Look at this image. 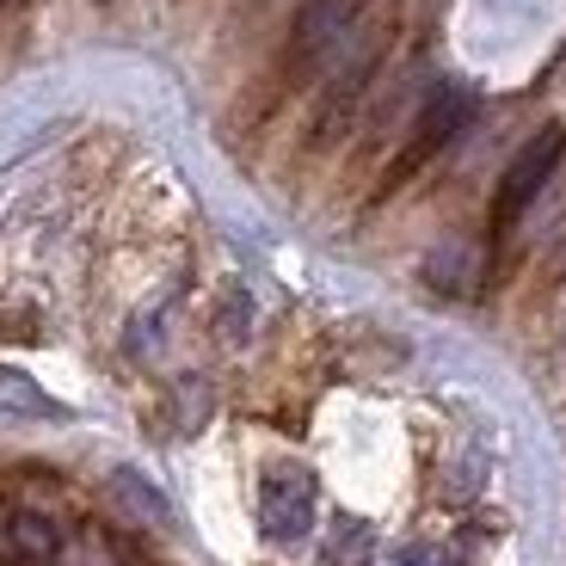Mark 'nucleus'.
Returning <instances> with one entry per match:
<instances>
[{"instance_id":"nucleus-1","label":"nucleus","mask_w":566,"mask_h":566,"mask_svg":"<svg viewBox=\"0 0 566 566\" xmlns=\"http://www.w3.org/2000/svg\"><path fill=\"white\" fill-rule=\"evenodd\" d=\"M474 124V99H468L462 86H450V81H438V93H431V99H424V112H419V136L407 142V148H400V160L395 167L382 172V191H400V185L412 179V172L424 167V160L431 155H443V148H450L455 136H462V129Z\"/></svg>"},{"instance_id":"nucleus-2","label":"nucleus","mask_w":566,"mask_h":566,"mask_svg":"<svg viewBox=\"0 0 566 566\" xmlns=\"http://www.w3.org/2000/svg\"><path fill=\"white\" fill-rule=\"evenodd\" d=\"M314 530V474L308 468H265V481H259V536L290 548Z\"/></svg>"},{"instance_id":"nucleus-3","label":"nucleus","mask_w":566,"mask_h":566,"mask_svg":"<svg viewBox=\"0 0 566 566\" xmlns=\"http://www.w3.org/2000/svg\"><path fill=\"white\" fill-rule=\"evenodd\" d=\"M345 25H352V0H302L290 50H283V86H302L314 69H326L345 43Z\"/></svg>"},{"instance_id":"nucleus-4","label":"nucleus","mask_w":566,"mask_h":566,"mask_svg":"<svg viewBox=\"0 0 566 566\" xmlns=\"http://www.w3.org/2000/svg\"><path fill=\"white\" fill-rule=\"evenodd\" d=\"M339 56V69H333V81H326V93H321V105H314V148H326L333 136H345L352 129V112H357V99H364V86H369V69H376V43H369V31H357L345 50H333Z\"/></svg>"},{"instance_id":"nucleus-5","label":"nucleus","mask_w":566,"mask_h":566,"mask_svg":"<svg viewBox=\"0 0 566 566\" xmlns=\"http://www.w3.org/2000/svg\"><path fill=\"white\" fill-rule=\"evenodd\" d=\"M560 155H566V136L560 129H542L536 142H530L524 155L511 160V172H505V185H499V203H493V234H505L517 216L530 210V203L542 198V185L554 179V167H560Z\"/></svg>"},{"instance_id":"nucleus-6","label":"nucleus","mask_w":566,"mask_h":566,"mask_svg":"<svg viewBox=\"0 0 566 566\" xmlns=\"http://www.w3.org/2000/svg\"><path fill=\"white\" fill-rule=\"evenodd\" d=\"M0 412H13V419H69V407L50 400L31 376H19V369H0Z\"/></svg>"},{"instance_id":"nucleus-7","label":"nucleus","mask_w":566,"mask_h":566,"mask_svg":"<svg viewBox=\"0 0 566 566\" xmlns=\"http://www.w3.org/2000/svg\"><path fill=\"white\" fill-rule=\"evenodd\" d=\"M369 554H376L369 524L364 517H339L333 536H326V548H321V566H369Z\"/></svg>"},{"instance_id":"nucleus-8","label":"nucleus","mask_w":566,"mask_h":566,"mask_svg":"<svg viewBox=\"0 0 566 566\" xmlns=\"http://www.w3.org/2000/svg\"><path fill=\"white\" fill-rule=\"evenodd\" d=\"M7 548H19L25 560H50V554H62V530L50 517H38V511H19L7 524Z\"/></svg>"},{"instance_id":"nucleus-9","label":"nucleus","mask_w":566,"mask_h":566,"mask_svg":"<svg viewBox=\"0 0 566 566\" xmlns=\"http://www.w3.org/2000/svg\"><path fill=\"white\" fill-rule=\"evenodd\" d=\"M112 493L124 499V505L136 511V517H148V524H172L167 493H160V486H148V481L136 474V468H117V474H112Z\"/></svg>"},{"instance_id":"nucleus-10","label":"nucleus","mask_w":566,"mask_h":566,"mask_svg":"<svg viewBox=\"0 0 566 566\" xmlns=\"http://www.w3.org/2000/svg\"><path fill=\"white\" fill-rule=\"evenodd\" d=\"M247 321H253V302H247V296H228V314H222V339H247Z\"/></svg>"},{"instance_id":"nucleus-11","label":"nucleus","mask_w":566,"mask_h":566,"mask_svg":"<svg viewBox=\"0 0 566 566\" xmlns=\"http://www.w3.org/2000/svg\"><path fill=\"white\" fill-rule=\"evenodd\" d=\"M388 566H438V548H424V542H407Z\"/></svg>"}]
</instances>
